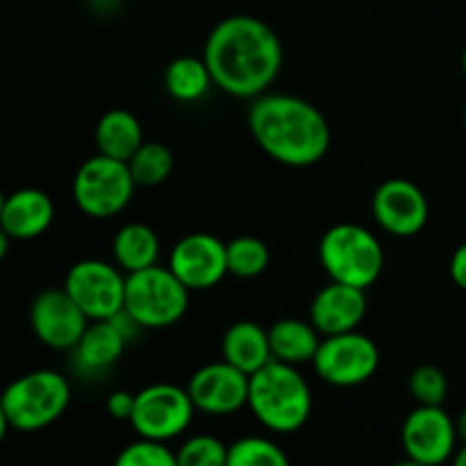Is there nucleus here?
I'll list each match as a JSON object with an SVG mask.
<instances>
[{
	"label": "nucleus",
	"instance_id": "nucleus-1",
	"mask_svg": "<svg viewBox=\"0 0 466 466\" xmlns=\"http://www.w3.org/2000/svg\"><path fill=\"white\" fill-rule=\"evenodd\" d=\"M203 59L218 89L235 98H259L280 76L285 53L268 23L235 14L212 27Z\"/></svg>",
	"mask_w": 466,
	"mask_h": 466
},
{
	"label": "nucleus",
	"instance_id": "nucleus-2",
	"mask_svg": "<svg viewBox=\"0 0 466 466\" xmlns=\"http://www.w3.org/2000/svg\"><path fill=\"white\" fill-rule=\"evenodd\" d=\"M248 127L259 148L276 162L305 168L330 150V123L319 107L289 94H262L248 109Z\"/></svg>",
	"mask_w": 466,
	"mask_h": 466
},
{
	"label": "nucleus",
	"instance_id": "nucleus-3",
	"mask_svg": "<svg viewBox=\"0 0 466 466\" xmlns=\"http://www.w3.org/2000/svg\"><path fill=\"white\" fill-rule=\"evenodd\" d=\"M248 408L267 431L289 435L312 414V390L294 364L271 360L250 376Z\"/></svg>",
	"mask_w": 466,
	"mask_h": 466
},
{
	"label": "nucleus",
	"instance_id": "nucleus-4",
	"mask_svg": "<svg viewBox=\"0 0 466 466\" xmlns=\"http://www.w3.org/2000/svg\"><path fill=\"white\" fill-rule=\"evenodd\" d=\"M71 403V385L53 369H36L16 378L0 399L3 431L36 432L53 426Z\"/></svg>",
	"mask_w": 466,
	"mask_h": 466
},
{
	"label": "nucleus",
	"instance_id": "nucleus-5",
	"mask_svg": "<svg viewBox=\"0 0 466 466\" xmlns=\"http://www.w3.org/2000/svg\"><path fill=\"white\" fill-rule=\"evenodd\" d=\"M319 259L332 282L367 291L385 268L380 239L358 223H337L319 244Z\"/></svg>",
	"mask_w": 466,
	"mask_h": 466
},
{
	"label": "nucleus",
	"instance_id": "nucleus-6",
	"mask_svg": "<svg viewBox=\"0 0 466 466\" xmlns=\"http://www.w3.org/2000/svg\"><path fill=\"white\" fill-rule=\"evenodd\" d=\"M191 291L180 278L164 267H148L127 273L126 280V312L139 323V328L162 330L176 326L189 309Z\"/></svg>",
	"mask_w": 466,
	"mask_h": 466
},
{
	"label": "nucleus",
	"instance_id": "nucleus-7",
	"mask_svg": "<svg viewBox=\"0 0 466 466\" xmlns=\"http://www.w3.org/2000/svg\"><path fill=\"white\" fill-rule=\"evenodd\" d=\"M137 182L127 162L94 155L77 168L73 177V198L82 214L109 218L121 214L135 196Z\"/></svg>",
	"mask_w": 466,
	"mask_h": 466
},
{
	"label": "nucleus",
	"instance_id": "nucleus-8",
	"mask_svg": "<svg viewBox=\"0 0 466 466\" xmlns=\"http://www.w3.org/2000/svg\"><path fill=\"white\" fill-rule=\"evenodd\" d=\"M196 405L189 390L173 382H155L135 396V412L130 426L144 440L171 441L187 432L194 421Z\"/></svg>",
	"mask_w": 466,
	"mask_h": 466
},
{
	"label": "nucleus",
	"instance_id": "nucleus-9",
	"mask_svg": "<svg viewBox=\"0 0 466 466\" xmlns=\"http://www.w3.org/2000/svg\"><path fill=\"white\" fill-rule=\"evenodd\" d=\"M314 371L332 387H358L371 380L380 367V350L371 337L358 330L323 337Z\"/></svg>",
	"mask_w": 466,
	"mask_h": 466
},
{
	"label": "nucleus",
	"instance_id": "nucleus-10",
	"mask_svg": "<svg viewBox=\"0 0 466 466\" xmlns=\"http://www.w3.org/2000/svg\"><path fill=\"white\" fill-rule=\"evenodd\" d=\"M127 273L103 259H82L68 268L64 289L91 321H107L126 308Z\"/></svg>",
	"mask_w": 466,
	"mask_h": 466
},
{
	"label": "nucleus",
	"instance_id": "nucleus-11",
	"mask_svg": "<svg viewBox=\"0 0 466 466\" xmlns=\"http://www.w3.org/2000/svg\"><path fill=\"white\" fill-rule=\"evenodd\" d=\"M458 440L455 421L441 405L414 408L400 431L405 455L431 466H441L453 460Z\"/></svg>",
	"mask_w": 466,
	"mask_h": 466
},
{
	"label": "nucleus",
	"instance_id": "nucleus-12",
	"mask_svg": "<svg viewBox=\"0 0 466 466\" xmlns=\"http://www.w3.org/2000/svg\"><path fill=\"white\" fill-rule=\"evenodd\" d=\"M168 268L189 291L212 289L230 273L228 244L209 232H191L171 248Z\"/></svg>",
	"mask_w": 466,
	"mask_h": 466
},
{
	"label": "nucleus",
	"instance_id": "nucleus-13",
	"mask_svg": "<svg viewBox=\"0 0 466 466\" xmlns=\"http://www.w3.org/2000/svg\"><path fill=\"white\" fill-rule=\"evenodd\" d=\"M91 319L71 299L64 287L44 289L30 308V323L44 346L53 350H73L80 344Z\"/></svg>",
	"mask_w": 466,
	"mask_h": 466
},
{
	"label": "nucleus",
	"instance_id": "nucleus-14",
	"mask_svg": "<svg viewBox=\"0 0 466 466\" xmlns=\"http://www.w3.org/2000/svg\"><path fill=\"white\" fill-rule=\"evenodd\" d=\"M187 390L196 410L212 417H228L239 412L241 408H248L250 376L221 360L200 367L189 378Z\"/></svg>",
	"mask_w": 466,
	"mask_h": 466
},
{
	"label": "nucleus",
	"instance_id": "nucleus-15",
	"mask_svg": "<svg viewBox=\"0 0 466 466\" xmlns=\"http://www.w3.org/2000/svg\"><path fill=\"white\" fill-rule=\"evenodd\" d=\"M371 212L378 226L394 237H414L428 223V198L419 185L405 177H391L376 189Z\"/></svg>",
	"mask_w": 466,
	"mask_h": 466
},
{
	"label": "nucleus",
	"instance_id": "nucleus-16",
	"mask_svg": "<svg viewBox=\"0 0 466 466\" xmlns=\"http://www.w3.org/2000/svg\"><path fill=\"white\" fill-rule=\"evenodd\" d=\"M367 294L358 287L332 282L317 291L309 305V321L323 337L358 330L367 317Z\"/></svg>",
	"mask_w": 466,
	"mask_h": 466
},
{
	"label": "nucleus",
	"instance_id": "nucleus-17",
	"mask_svg": "<svg viewBox=\"0 0 466 466\" xmlns=\"http://www.w3.org/2000/svg\"><path fill=\"white\" fill-rule=\"evenodd\" d=\"M53 221L55 203L46 191L25 187L5 196L0 208V232L12 239H36L53 226Z\"/></svg>",
	"mask_w": 466,
	"mask_h": 466
},
{
	"label": "nucleus",
	"instance_id": "nucleus-18",
	"mask_svg": "<svg viewBox=\"0 0 466 466\" xmlns=\"http://www.w3.org/2000/svg\"><path fill=\"white\" fill-rule=\"evenodd\" d=\"M223 360L253 376L273 360L268 330L255 321H237L226 330L221 341Z\"/></svg>",
	"mask_w": 466,
	"mask_h": 466
},
{
	"label": "nucleus",
	"instance_id": "nucleus-19",
	"mask_svg": "<svg viewBox=\"0 0 466 466\" xmlns=\"http://www.w3.org/2000/svg\"><path fill=\"white\" fill-rule=\"evenodd\" d=\"M127 337L118 330L112 319L107 321H91L86 332L82 335L80 344L73 349L76 362L85 373H103L121 360L126 350Z\"/></svg>",
	"mask_w": 466,
	"mask_h": 466
},
{
	"label": "nucleus",
	"instance_id": "nucleus-20",
	"mask_svg": "<svg viewBox=\"0 0 466 466\" xmlns=\"http://www.w3.org/2000/svg\"><path fill=\"white\" fill-rule=\"evenodd\" d=\"M273 360L300 367L305 362H314L317 350L321 346V332L312 321L303 319H280L268 328Z\"/></svg>",
	"mask_w": 466,
	"mask_h": 466
},
{
	"label": "nucleus",
	"instance_id": "nucleus-21",
	"mask_svg": "<svg viewBox=\"0 0 466 466\" xmlns=\"http://www.w3.org/2000/svg\"><path fill=\"white\" fill-rule=\"evenodd\" d=\"M144 144V127L139 118L127 109H109L96 126V148L100 155L130 162L132 155Z\"/></svg>",
	"mask_w": 466,
	"mask_h": 466
},
{
	"label": "nucleus",
	"instance_id": "nucleus-22",
	"mask_svg": "<svg viewBox=\"0 0 466 466\" xmlns=\"http://www.w3.org/2000/svg\"><path fill=\"white\" fill-rule=\"evenodd\" d=\"M112 250L114 259H116V267H121L126 273L141 271V268H148L157 264L159 237L146 223H126L114 235Z\"/></svg>",
	"mask_w": 466,
	"mask_h": 466
},
{
	"label": "nucleus",
	"instance_id": "nucleus-23",
	"mask_svg": "<svg viewBox=\"0 0 466 466\" xmlns=\"http://www.w3.org/2000/svg\"><path fill=\"white\" fill-rule=\"evenodd\" d=\"M212 85L214 77L209 73L208 62L203 57H194V55L176 57L164 71V89L180 103H196V100L205 98Z\"/></svg>",
	"mask_w": 466,
	"mask_h": 466
},
{
	"label": "nucleus",
	"instance_id": "nucleus-24",
	"mask_svg": "<svg viewBox=\"0 0 466 466\" xmlns=\"http://www.w3.org/2000/svg\"><path fill=\"white\" fill-rule=\"evenodd\" d=\"M137 187H157L168 180L173 171V153L159 141H144L127 162Z\"/></svg>",
	"mask_w": 466,
	"mask_h": 466
},
{
	"label": "nucleus",
	"instance_id": "nucleus-25",
	"mask_svg": "<svg viewBox=\"0 0 466 466\" xmlns=\"http://www.w3.org/2000/svg\"><path fill=\"white\" fill-rule=\"evenodd\" d=\"M268 264H271V250L258 237L244 235L228 241V268L232 276L250 280L262 276Z\"/></svg>",
	"mask_w": 466,
	"mask_h": 466
},
{
	"label": "nucleus",
	"instance_id": "nucleus-26",
	"mask_svg": "<svg viewBox=\"0 0 466 466\" xmlns=\"http://www.w3.org/2000/svg\"><path fill=\"white\" fill-rule=\"evenodd\" d=\"M228 466H291V462L273 440L241 437L228 446Z\"/></svg>",
	"mask_w": 466,
	"mask_h": 466
},
{
	"label": "nucleus",
	"instance_id": "nucleus-27",
	"mask_svg": "<svg viewBox=\"0 0 466 466\" xmlns=\"http://www.w3.org/2000/svg\"><path fill=\"white\" fill-rule=\"evenodd\" d=\"M177 466H228V446L214 435H194L176 451Z\"/></svg>",
	"mask_w": 466,
	"mask_h": 466
},
{
	"label": "nucleus",
	"instance_id": "nucleus-28",
	"mask_svg": "<svg viewBox=\"0 0 466 466\" xmlns=\"http://www.w3.org/2000/svg\"><path fill=\"white\" fill-rule=\"evenodd\" d=\"M410 394L419 405H444L449 394V378L440 367L421 364L410 376Z\"/></svg>",
	"mask_w": 466,
	"mask_h": 466
},
{
	"label": "nucleus",
	"instance_id": "nucleus-29",
	"mask_svg": "<svg viewBox=\"0 0 466 466\" xmlns=\"http://www.w3.org/2000/svg\"><path fill=\"white\" fill-rule=\"evenodd\" d=\"M114 466H177V460L164 441L139 437L116 455Z\"/></svg>",
	"mask_w": 466,
	"mask_h": 466
},
{
	"label": "nucleus",
	"instance_id": "nucleus-30",
	"mask_svg": "<svg viewBox=\"0 0 466 466\" xmlns=\"http://www.w3.org/2000/svg\"><path fill=\"white\" fill-rule=\"evenodd\" d=\"M135 396L137 394H130V391H123V390L109 394L107 403H105L109 417L116 419V421L130 423L132 412H135Z\"/></svg>",
	"mask_w": 466,
	"mask_h": 466
},
{
	"label": "nucleus",
	"instance_id": "nucleus-31",
	"mask_svg": "<svg viewBox=\"0 0 466 466\" xmlns=\"http://www.w3.org/2000/svg\"><path fill=\"white\" fill-rule=\"evenodd\" d=\"M451 278L460 289L466 291V241L451 258Z\"/></svg>",
	"mask_w": 466,
	"mask_h": 466
},
{
	"label": "nucleus",
	"instance_id": "nucleus-32",
	"mask_svg": "<svg viewBox=\"0 0 466 466\" xmlns=\"http://www.w3.org/2000/svg\"><path fill=\"white\" fill-rule=\"evenodd\" d=\"M455 428H458V437L462 444H466V410L460 412V417L455 419Z\"/></svg>",
	"mask_w": 466,
	"mask_h": 466
},
{
	"label": "nucleus",
	"instance_id": "nucleus-33",
	"mask_svg": "<svg viewBox=\"0 0 466 466\" xmlns=\"http://www.w3.org/2000/svg\"><path fill=\"white\" fill-rule=\"evenodd\" d=\"M451 466H466V444H462V449L455 451L453 464H451Z\"/></svg>",
	"mask_w": 466,
	"mask_h": 466
},
{
	"label": "nucleus",
	"instance_id": "nucleus-34",
	"mask_svg": "<svg viewBox=\"0 0 466 466\" xmlns=\"http://www.w3.org/2000/svg\"><path fill=\"white\" fill-rule=\"evenodd\" d=\"M394 466H431V464H423V462H417V460H412V458H405V460H400V462H396Z\"/></svg>",
	"mask_w": 466,
	"mask_h": 466
},
{
	"label": "nucleus",
	"instance_id": "nucleus-35",
	"mask_svg": "<svg viewBox=\"0 0 466 466\" xmlns=\"http://www.w3.org/2000/svg\"><path fill=\"white\" fill-rule=\"evenodd\" d=\"M462 68H464V73H466V46H464V53H462Z\"/></svg>",
	"mask_w": 466,
	"mask_h": 466
},
{
	"label": "nucleus",
	"instance_id": "nucleus-36",
	"mask_svg": "<svg viewBox=\"0 0 466 466\" xmlns=\"http://www.w3.org/2000/svg\"><path fill=\"white\" fill-rule=\"evenodd\" d=\"M464 126H466V109H464Z\"/></svg>",
	"mask_w": 466,
	"mask_h": 466
}]
</instances>
